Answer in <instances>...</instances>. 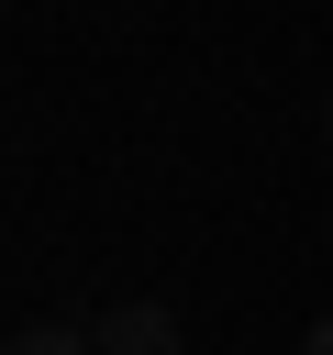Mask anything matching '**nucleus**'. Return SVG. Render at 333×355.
<instances>
[{"mask_svg": "<svg viewBox=\"0 0 333 355\" xmlns=\"http://www.w3.org/2000/svg\"><path fill=\"white\" fill-rule=\"evenodd\" d=\"M89 333H100V355H189V333H178L166 300H111Z\"/></svg>", "mask_w": 333, "mask_h": 355, "instance_id": "obj_1", "label": "nucleus"}, {"mask_svg": "<svg viewBox=\"0 0 333 355\" xmlns=\"http://www.w3.org/2000/svg\"><path fill=\"white\" fill-rule=\"evenodd\" d=\"M0 355H100V333H78V322H33V333H11Z\"/></svg>", "mask_w": 333, "mask_h": 355, "instance_id": "obj_2", "label": "nucleus"}, {"mask_svg": "<svg viewBox=\"0 0 333 355\" xmlns=\"http://www.w3.org/2000/svg\"><path fill=\"white\" fill-rule=\"evenodd\" d=\"M300 355H333V311H322V322H311V333H300Z\"/></svg>", "mask_w": 333, "mask_h": 355, "instance_id": "obj_3", "label": "nucleus"}, {"mask_svg": "<svg viewBox=\"0 0 333 355\" xmlns=\"http://www.w3.org/2000/svg\"><path fill=\"white\" fill-rule=\"evenodd\" d=\"M322 144H333V100H322Z\"/></svg>", "mask_w": 333, "mask_h": 355, "instance_id": "obj_4", "label": "nucleus"}]
</instances>
